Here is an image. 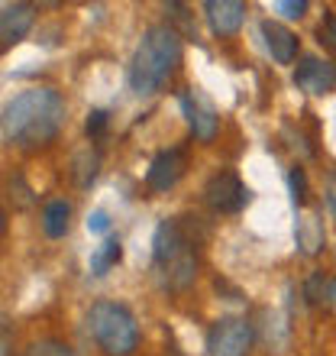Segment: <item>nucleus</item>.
Returning a JSON list of instances; mask_svg holds the SVG:
<instances>
[{
	"label": "nucleus",
	"mask_w": 336,
	"mask_h": 356,
	"mask_svg": "<svg viewBox=\"0 0 336 356\" xmlns=\"http://www.w3.org/2000/svg\"><path fill=\"white\" fill-rule=\"evenodd\" d=\"M62 123H65V97L52 88H29L3 107L0 136L7 146L33 149L56 140Z\"/></svg>",
	"instance_id": "f257e3e1"
},
{
	"label": "nucleus",
	"mask_w": 336,
	"mask_h": 356,
	"mask_svg": "<svg viewBox=\"0 0 336 356\" xmlns=\"http://www.w3.org/2000/svg\"><path fill=\"white\" fill-rule=\"evenodd\" d=\"M181 65V36L159 23L142 33L130 62V88L136 94H156Z\"/></svg>",
	"instance_id": "f03ea898"
},
{
	"label": "nucleus",
	"mask_w": 336,
	"mask_h": 356,
	"mask_svg": "<svg viewBox=\"0 0 336 356\" xmlns=\"http://www.w3.org/2000/svg\"><path fill=\"white\" fill-rule=\"evenodd\" d=\"M152 259L156 269L165 275L168 289H187L197 275L194 230L181 220H162L152 236Z\"/></svg>",
	"instance_id": "7ed1b4c3"
},
{
	"label": "nucleus",
	"mask_w": 336,
	"mask_h": 356,
	"mask_svg": "<svg viewBox=\"0 0 336 356\" xmlns=\"http://www.w3.org/2000/svg\"><path fill=\"white\" fill-rule=\"evenodd\" d=\"M87 327L97 347L107 356H130L140 343V327L130 311L117 305V301H97L87 311Z\"/></svg>",
	"instance_id": "20e7f679"
},
{
	"label": "nucleus",
	"mask_w": 336,
	"mask_h": 356,
	"mask_svg": "<svg viewBox=\"0 0 336 356\" xmlns=\"http://www.w3.org/2000/svg\"><path fill=\"white\" fill-rule=\"evenodd\" d=\"M252 347V324L246 318H220L207 330V356H246Z\"/></svg>",
	"instance_id": "39448f33"
},
{
	"label": "nucleus",
	"mask_w": 336,
	"mask_h": 356,
	"mask_svg": "<svg viewBox=\"0 0 336 356\" xmlns=\"http://www.w3.org/2000/svg\"><path fill=\"white\" fill-rule=\"evenodd\" d=\"M204 201L217 214H240L249 204V191L233 172H217L204 185Z\"/></svg>",
	"instance_id": "423d86ee"
},
{
	"label": "nucleus",
	"mask_w": 336,
	"mask_h": 356,
	"mask_svg": "<svg viewBox=\"0 0 336 356\" xmlns=\"http://www.w3.org/2000/svg\"><path fill=\"white\" fill-rule=\"evenodd\" d=\"M294 85L308 94H330L336 91V65L327 58H304L294 72Z\"/></svg>",
	"instance_id": "0eeeda50"
},
{
	"label": "nucleus",
	"mask_w": 336,
	"mask_h": 356,
	"mask_svg": "<svg viewBox=\"0 0 336 356\" xmlns=\"http://www.w3.org/2000/svg\"><path fill=\"white\" fill-rule=\"evenodd\" d=\"M33 19H36V7L33 3H3L0 7V46L10 49L13 42H19V39L29 33V26H33Z\"/></svg>",
	"instance_id": "6e6552de"
},
{
	"label": "nucleus",
	"mask_w": 336,
	"mask_h": 356,
	"mask_svg": "<svg viewBox=\"0 0 336 356\" xmlns=\"http://www.w3.org/2000/svg\"><path fill=\"white\" fill-rule=\"evenodd\" d=\"M185 152L181 149H162L156 159H152L149 172H146V181H149L152 191H168V188L178 185V178L185 175Z\"/></svg>",
	"instance_id": "1a4fd4ad"
},
{
	"label": "nucleus",
	"mask_w": 336,
	"mask_h": 356,
	"mask_svg": "<svg viewBox=\"0 0 336 356\" xmlns=\"http://www.w3.org/2000/svg\"><path fill=\"white\" fill-rule=\"evenodd\" d=\"M262 39H265V49L269 56L278 62V65H291L298 58V36L291 33L288 26H281L275 19H262Z\"/></svg>",
	"instance_id": "9d476101"
},
{
	"label": "nucleus",
	"mask_w": 336,
	"mask_h": 356,
	"mask_svg": "<svg viewBox=\"0 0 336 356\" xmlns=\"http://www.w3.org/2000/svg\"><path fill=\"white\" fill-rule=\"evenodd\" d=\"M181 111H185L187 123H191V133H194L197 140L201 143L214 140L217 136V113L201 94H185V97H181Z\"/></svg>",
	"instance_id": "9b49d317"
},
{
	"label": "nucleus",
	"mask_w": 336,
	"mask_h": 356,
	"mask_svg": "<svg viewBox=\"0 0 336 356\" xmlns=\"http://www.w3.org/2000/svg\"><path fill=\"white\" fill-rule=\"evenodd\" d=\"M204 10H207V19H210V29L217 36H233L236 29L243 26V17H246L243 0H207Z\"/></svg>",
	"instance_id": "f8f14e48"
},
{
	"label": "nucleus",
	"mask_w": 336,
	"mask_h": 356,
	"mask_svg": "<svg viewBox=\"0 0 336 356\" xmlns=\"http://www.w3.org/2000/svg\"><path fill=\"white\" fill-rule=\"evenodd\" d=\"M68 227H72V204L68 201H49L46 211H42V230H46V236H52V240H58V236L68 234Z\"/></svg>",
	"instance_id": "ddd939ff"
},
{
	"label": "nucleus",
	"mask_w": 336,
	"mask_h": 356,
	"mask_svg": "<svg viewBox=\"0 0 336 356\" xmlns=\"http://www.w3.org/2000/svg\"><path fill=\"white\" fill-rule=\"evenodd\" d=\"M294 234H298V246L308 256H314L320 246H324V224H320L317 214H304V217H301Z\"/></svg>",
	"instance_id": "4468645a"
},
{
	"label": "nucleus",
	"mask_w": 336,
	"mask_h": 356,
	"mask_svg": "<svg viewBox=\"0 0 336 356\" xmlns=\"http://www.w3.org/2000/svg\"><path fill=\"white\" fill-rule=\"evenodd\" d=\"M120 259H123L120 240H107V243H101L97 246V253L91 256V272L94 275H107V269H113Z\"/></svg>",
	"instance_id": "2eb2a0df"
},
{
	"label": "nucleus",
	"mask_w": 336,
	"mask_h": 356,
	"mask_svg": "<svg viewBox=\"0 0 336 356\" xmlns=\"http://www.w3.org/2000/svg\"><path fill=\"white\" fill-rule=\"evenodd\" d=\"M97 165H101V156L91 149H84L75 156V165H72V175H75V181L81 188H87L94 181V175H97Z\"/></svg>",
	"instance_id": "dca6fc26"
},
{
	"label": "nucleus",
	"mask_w": 336,
	"mask_h": 356,
	"mask_svg": "<svg viewBox=\"0 0 336 356\" xmlns=\"http://www.w3.org/2000/svg\"><path fill=\"white\" fill-rule=\"evenodd\" d=\"M23 356H75V353L62 340H36L33 347L23 350Z\"/></svg>",
	"instance_id": "f3484780"
},
{
	"label": "nucleus",
	"mask_w": 336,
	"mask_h": 356,
	"mask_svg": "<svg viewBox=\"0 0 336 356\" xmlns=\"http://www.w3.org/2000/svg\"><path fill=\"white\" fill-rule=\"evenodd\" d=\"M288 185H291V197H294V204H304V197H308V178H304V169H294L288 172Z\"/></svg>",
	"instance_id": "a211bd4d"
},
{
	"label": "nucleus",
	"mask_w": 336,
	"mask_h": 356,
	"mask_svg": "<svg viewBox=\"0 0 336 356\" xmlns=\"http://www.w3.org/2000/svg\"><path fill=\"white\" fill-rule=\"evenodd\" d=\"M304 291H308V301H310V305H314V301H320V298H324V291H327V295H330L327 282H324V272H314V275H310V279H308V289H304Z\"/></svg>",
	"instance_id": "6ab92c4d"
},
{
	"label": "nucleus",
	"mask_w": 336,
	"mask_h": 356,
	"mask_svg": "<svg viewBox=\"0 0 336 356\" xmlns=\"http://www.w3.org/2000/svg\"><path fill=\"white\" fill-rule=\"evenodd\" d=\"M107 111H91L87 113V123H84V130H87V136H101L103 130H107Z\"/></svg>",
	"instance_id": "aec40b11"
},
{
	"label": "nucleus",
	"mask_w": 336,
	"mask_h": 356,
	"mask_svg": "<svg viewBox=\"0 0 336 356\" xmlns=\"http://www.w3.org/2000/svg\"><path fill=\"white\" fill-rule=\"evenodd\" d=\"M275 10H281L285 17H304V10H308V0H278Z\"/></svg>",
	"instance_id": "412c9836"
},
{
	"label": "nucleus",
	"mask_w": 336,
	"mask_h": 356,
	"mask_svg": "<svg viewBox=\"0 0 336 356\" xmlns=\"http://www.w3.org/2000/svg\"><path fill=\"white\" fill-rule=\"evenodd\" d=\"M87 230H91V234H107V230H110V217H107V211H94V214L87 217Z\"/></svg>",
	"instance_id": "4be33fe9"
},
{
	"label": "nucleus",
	"mask_w": 336,
	"mask_h": 356,
	"mask_svg": "<svg viewBox=\"0 0 336 356\" xmlns=\"http://www.w3.org/2000/svg\"><path fill=\"white\" fill-rule=\"evenodd\" d=\"M327 207H330V214L336 217V175L330 178V185H327Z\"/></svg>",
	"instance_id": "5701e85b"
},
{
	"label": "nucleus",
	"mask_w": 336,
	"mask_h": 356,
	"mask_svg": "<svg viewBox=\"0 0 336 356\" xmlns=\"http://www.w3.org/2000/svg\"><path fill=\"white\" fill-rule=\"evenodd\" d=\"M324 36H327V42L336 49V13L327 19V26H324Z\"/></svg>",
	"instance_id": "b1692460"
},
{
	"label": "nucleus",
	"mask_w": 336,
	"mask_h": 356,
	"mask_svg": "<svg viewBox=\"0 0 336 356\" xmlns=\"http://www.w3.org/2000/svg\"><path fill=\"white\" fill-rule=\"evenodd\" d=\"M327 298H330V305H333V308H336V279L330 282V295H327Z\"/></svg>",
	"instance_id": "393cba45"
}]
</instances>
